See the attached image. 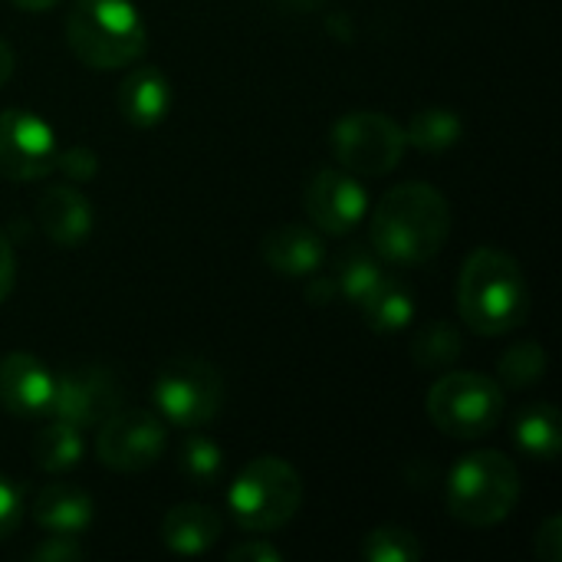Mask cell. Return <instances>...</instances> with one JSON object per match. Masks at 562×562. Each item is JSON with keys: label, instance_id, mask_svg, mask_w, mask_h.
I'll list each match as a JSON object with an SVG mask.
<instances>
[{"label": "cell", "instance_id": "cell-24", "mask_svg": "<svg viewBox=\"0 0 562 562\" xmlns=\"http://www.w3.org/2000/svg\"><path fill=\"white\" fill-rule=\"evenodd\" d=\"M464 352V339L461 333L438 319V323H428L415 333L412 339V359L418 369H445V366H454Z\"/></svg>", "mask_w": 562, "mask_h": 562}, {"label": "cell", "instance_id": "cell-33", "mask_svg": "<svg viewBox=\"0 0 562 562\" xmlns=\"http://www.w3.org/2000/svg\"><path fill=\"white\" fill-rule=\"evenodd\" d=\"M13 280H16V257H13L10 240L0 234V306L13 293Z\"/></svg>", "mask_w": 562, "mask_h": 562}, {"label": "cell", "instance_id": "cell-10", "mask_svg": "<svg viewBox=\"0 0 562 562\" xmlns=\"http://www.w3.org/2000/svg\"><path fill=\"white\" fill-rule=\"evenodd\" d=\"M119 408H122V382L115 379V372L102 366H82L53 375L49 415L56 422H66L82 431L102 425Z\"/></svg>", "mask_w": 562, "mask_h": 562}, {"label": "cell", "instance_id": "cell-6", "mask_svg": "<svg viewBox=\"0 0 562 562\" xmlns=\"http://www.w3.org/2000/svg\"><path fill=\"white\" fill-rule=\"evenodd\" d=\"M504 389L481 372H448L428 389V418L458 441L491 435L504 418Z\"/></svg>", "mask_w": 562, "mask_h": 562}, {"label": "cell", "instance_id": "cell-2", "mask_svg": "<svg viewBox=\"0 0 562 562\" xmlns=\"http://www.w3.org/2000/svg\"><path fill=\"white\" fill-rule=\"evenodd\" d=\"M461 323L481 336H507L530 316V286L520 263L497 247L474 250L458 277Z\"/></svg>", "mask_w": 562, "mask_h": 562}, {"label": "cell", "instance_id": "cell-14", "mask_svg": "<svg viewBox=\"0 0 562 562\" xmlns=\"http://www.w3.org/2000/svg\"><path fill=\"white\" fill-rule=\"evenodd\" d=\"M260 254H263V263L286 280H306V277L319 273V267L326 260L323 237L303 224H280V227L267 231Z\"/></svg>", "mask_w": 562, "mask_h": 562}, {"label": "cell", "instance_id": "cell-16", "mask_svg": "<svg viewBox=\"0 0 562 562\" xmlns=\"http://www.w3.org/2000/svg\"><path fill=\"white\" fill-rule=\"evenodd\" d=\"M115 105L132 128H155L171 109V82L161 69L138 66L119 82Z\"/></svg>", "mask_w": 562, "mask_h": 562}, {"label": "cell", "instance_id": "cell-1", "mask_svg": "<svg viewBox=\"0 0 562 562\" xmlns=\"http://www.w3.org/2000/svg\"><path fill=\"white\" fill-rule=\"evenodd\" d=\"M451 234V207L435 184L408 181L392 188L372 211L369 240L379 260L418 267L438 257Z\"/></svg>", "mask_w": 562, "mask_h": 562}, {"label": "cell", "instance_id": "cell-31", "mask_svg": "<svg viewBox=\"0 0 562 562\" xmlns=\"http://www.w3.org/2000/svg\"><path fill=\"white\" fill-rule=\"evenodd\" d=\"M533 553L543 562H560L562 560V517H550L540 533H537V543H533Z\"/></svg>", "mask_w": 562, "mask_h": 562}, {"label": "cell", "instance_id": "cell-26", "mask_svg": "<svg viewBox=\"0 0 562 562\" xmlns=\"http://www.w3.org/2000/svg\"><path fill=\"white\" fill-rule=\"evenodd\" d=\"M178 464L188 481H194L198 487H211L224 474V451L204 435H188L181 445Z\"/></svg>", "mask_w": 562, "mask_h": 562}, {"label": "cell", "instance_id": "cell-12", "mask_svg": "<svg viewBox=\"0 0 562 562\" xmlns=\"http://www.w3.org/2000/svg\"><path fill=\"white\" fill-rule=\"evenodd\" d=\"M303 207L319 231L342 237L366 221L369 194L346 168H316L313 178L306 181Z\"/></svg>", "mask_w": 562, "mask_h": 562}, {"label": "cell", "instance_id": "cell-29", "mask_svg": "<svg viewBox=\"0 0 562 562\" xmlns=\"http://www.w3.org/2000/svg\"><path fill=\"white\" fill-rule=\"evenodd\" d=\"M23 520V494L20 487L0 474V540H7Z\"/></svg>", "mask_w": 562, "mask_h": 562}, {"label": "cell", "instance_id": "cell-11", "mask_svg": "<svg viewBox=\"0 0 562 562\" xmlns=\"http://www.w3.org/2000/svg\"><path fill=\"white\" fill-rule=\"evenodd\" d=\"M56 135L53 128L26 109L0 112V178L36 181L56 168Z\"/></svg>", "mask_w": 562, "mask_h": 562}, {"label": "cell", "instance_id": "cell-32", "mask_svg": "<svg viewBox=\"0 0 562 562\" xmlns=\"http://www.w3.org/2000/svg\"><path fill=\"white\" fill-rule=\"evenodd\" d=\"M227 560L231 562H280L283 560V553H280L273 543H267V540H247V543H237V547L227 553Z\"/></svg>", "mask_w": 562, "mask_h": 562}, {"label": "cell", "instance_id": "cell-35", "mask_svg": "<svg viewBox=\"0 0 562 562\" xmlns=\"http://www.w3.org/2000/svg\"><path fill=\"white\" fill-rule=\"evenodd\" d=\"M13 76V46L0 36V86Z\"/></svg>", "mask_w": 562, "mask_h": 562}, {"label": "cell", "instance_id": "cell-30", "mask_svg": "<svg viewBox=\"0 0 562 562\" xmlns=\"http://www.w3.org/2000/svg\"><path fill=\"white\" fill-rule=\"evenodd\" d=\"M82 557V547L76 543V537H63V533H49L40 547L30 550V560L36 562H72Z\"/></svg>", "mask_w": 562, "mask_h": 562}, {"label": "cell", "instance_id": "cell-27", "mask_svg": "<svg viewBox=\"0 0 562 562\" xmlns=\"http://www.w3.org/2000/svg\"><path fill=\"white\" fill-rule=\"evenodd\" d=\"M362 557L369 562H418L425 557V547H422V540L412 530L379 527V530L366 533Z\"/></svg>", "mask_w": 562, "mask_h": 562}, {"label": "cell", "instance_id": "cell-23", "mask_svg": "<svg viewBox=\"0 0 562 562\" xmlns=\"http://www.w3.org/2000/svg\"><path fill=\"white\" fill-rule=\"evenodd\" d=\"M82 458V431L66 425V422H53L43 431H36L33 438V461L40 471L46 474H63L72 471Z\"/></svg>", "mask_w": 562, "mask_h": 562}, {"label": "cell", "instance_id": "cell-19", "mask_svg": "<svg viewBox=\"0 0 562 562\" xmlns=\"http://www.w3.org/2000/svg\"><path fill=\"white\" fill-rule=\"evenodd\" d=\"M514 438L533 461H557L562 451V422L553 402L527 405L514 422Z\"/></svg>", "mask_w": 562, "mask_h": 562}, {"label": "cell", "instance_id": "cell-34", "mask_svg": "<svg viewBox=\"0 0 562 562\" xmlns=\"http://www.w3.org/2000/svg\"><path fill=\"white\" fill-rule=\"evenodd\" d=\"M306 296H310V303H316V306L333 303V300L339 296L336 280H333V277H319V280H313V283H310V290H306Z\"/></svg>", "mask_w": 562, "mask_h": 562}, {"label": "cell", "instance_id": "cell-20", "mask_svg": "<svg viewBox=\"0 0 562 562\" xmlns=\"http://www.w3.org/2000/svg\"><path fill=\"white\" fill-rule=\"evenodd\" d=\"M359 310H362L369 329H375V333H402L415 319V293L402 280L385 277Z\"/></svg>", "mask_w": 562, "mask_h": 562}, {"label": "cell", "instance_id": "cell-5", "mask_svg": "<svg viewBox=\"0 0 562 562\" xmlns=\"http://www.w3.org/2000/svg\"><path fill=\"white\" fill-rule=\"evenodd\" d=\"M303 504V481L283 458H254L227 491V510L247 533L286 527Z\"/></svg>", "mask_w": 562, "mask_h": 562}, {"label": "cell", "instance_id": "cell-4", "mask_svg": "<svg viewBox=\"0 0 562 562\" xmlns=\"http://www.w3.org/2000/svg\"><path fill=\"white\" fill-rule=\"evenodd\" d=\"M520 501V471L501 451H471L448 474V510L468 527L504 524Z\"/></svg>", "mask_w": 562, "mask_h": 562}, {"label": "cell", "instance_id": "cell-36", "mask_svg": "<svg viewBox=\"0 0 562 562\" xmlns=\"http://www.w3.org/2000/svg\"><path fill=\"white\" fill-rule=\"evenodd\" d=\"M13 7H20V10H30V13H36V10H49V7H56L59 0H10Z\"/></svg>", "mask_w": 562, "mask_h": 562}, {"label": "cell", "instance_id": "cell-37", "mask_svg": "<svg viewBox=\"0 0 562 562\" xmlns=\"http://www.w3.org/2000/svg\"><path fill=\"white\" fill-rule=\"evenodd\" d=\"M300 3H313V0H300Z\"/></svg>", "mask_w": 562, "mask_h": 562}, {"label": "cell", "instance_id": "cell-22", "mask_svg": "<svg viewBox=\"0 0 562 562\" xmlns=\"http://www.w3.org/2000/svg\"><path fill=\"white\" fill-rule=\"evenodd\" d=\"M464 135V122L454 109H441V105H431V109H422L412 115L408 128H405V142L425 155H441V151H451Z\"/></svg>", "mask_w": 562, "mask_h": 562}, {"label": "cell", "instance_id": "cell-9", "mask_svg": "<svg viewBox=\"0 0 562 562\" xmlns=\"http://www.w3.org/2000/svg\"><path fill=\"white\" fill-rule=\"evenodd\" d=\"M165 425L142 408L112 412L95 435V458L102 468L119 474H138L161 461L165 454Z\"/></svg>", "mask_w": 562, "mask_h": 562}, {"label": "cell", "instance_id": "cell-21", "mask_svg": "<svg viewBox=\"0 0 562 562\" xmlns=\"http://www.w3.org/2000/svg\"><path fill=\"white\" fill-rule=\"evenodd\" d=\"M385 267L382 260L366 250V247H349L339 260H336V270H333V280H336V290H339V300L352 303V306H362L372 290L385 280Z\"/></svg>", "mask_w": 562, "mask_h": 562}, {"label": "cell", "instance_id": "cell-28", "mask_svg": "<svg viewBox=\"0 0 562 562\" xmlns=\"http://www.w3.org/2000/svg\"><path fill=\"white\" fill-rule=\"evenodd\" d=\"M56 168L66 178H72V181H92L95 178V168H99V158L86 145H72L66 151H56Z\"/></svg>", "mask_w": 562, "mask_h": 562}, {"label": "cell", "instance_id": "cell-18", "mask_svg": "<svg viewBox=\"0 0 562 562\" xmlns=\"http://www.w3.org/2000/svg\"><path fill=\"white\" fill-rule=\"evenodd\" d=\"M33 520L46 533L79 537L92 524V497L72 484H46L33 501Z\"/></svg>", "mask_w": 562, "mask_h": 562}, {"label": "cell", "instance_id": "cell-15", "mask_svg": "<svg viewBox=\"0 0 562 562\" xmlns=\"http://www.w3.org/2000/svg\"><path fill=\"white\" fill-rule=\"evenodd\" d=\"M92 204L69 184H56L36 201V224L56 247H79L92 234Z\"/></svg>", "mask_w": 562, "mask_h": 562}, {"label": "cell", "instance_id": "cell-8", "mask_svg": "<svg viewBox=\"0 0 562 562\" xmlns=\"http://www.w3.org/2000/svg\"><path fill=\"white\" fill-rule=\"evenodd\" d=\"M329 145L336 161L349 175H369V178L395 171L408 148L405 128L392 115L372 109L342 115L329 132Z\"/></svg>", "mask_w": 562, "mask_h": 562}, {"label": "cell", "instance_id": "cell-13", "mask_svg": "<svg viewBox=\"0 0 562 562\" xmlns=\"http://www.w3.org/2000/svg\"><path fill=\"white\" fill-rule=\"evenodd\" d=\"M53 405V375L30 352L0 359V408L16 418H46Z\"/></svg>", "mask_w": 562, "mask_h": 562}, {"label": "cell", "instance_id": "cell-7", "mask_svg": "<svg viewBox=\"0 0 562 562\" xmlns=\"http://www.w3.org/2000/svg\"><path fill=\"white\" fill-rule=\"evenodd\" d=\"M151 398L161 418H168L175 428L194 431L221 412L224 382L211 362L198 356H175L158 369Z\"/></svg>", "mask_w": 562, "mask_h": 562}, {"label": "cell", "instance_id": "cell-3", "mask_svg": "<svg viewBox=\"0 0 562 562\" xmlns=\"http://www.w3.org/2000/svg\"><path fill=\"white\" fill-rule=\"evenodd\" d=\"M66 43L92 69H122L145 46V20L132 0H76L66 16Z\"/></svg>", "mask_w": 562, "mask_h": 562}, {"label": "cell", "instance_id": "cell-17", "mask_svg": "<svg viewBox=\"0 0 562 562\" xmlns=\"http://www.w3.org/2000/svg\"><path fill=\"white\" fill-rule=\"evenodd\" d=\"M224 533V520L207 504H178L161 520V543L178 557H204Z\"/></svg>", "mask_w": 562, "mask_h": 562}, {"label": "cell", "instance_id": "cell-25", "mask_svg": "<svg viewBox=\"0 0 562 562\" xmlns=\"http://www.w3.org/2000/svg\"><path fill=\"white\" fill-rule=\"evenodd\" d=\"M497 375L507 389L524 392L543 382L547 375V352L540 342H517L514 349H507L497 362Z\"/></svg>", "mask_w": 562, "mask_h": 562}]
</instances>
